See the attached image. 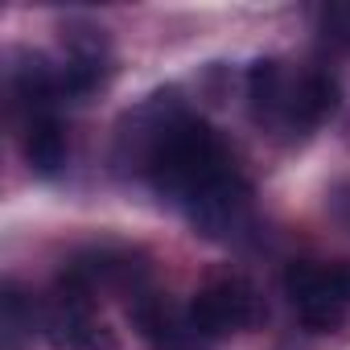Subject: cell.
Segmentation results:
<instances>
[{"mask_svg":"<svg viewBox=\"0 0 350 350\" xmlns=\"http://www.w3.org/2000/svg\"><path fill=\"white\" fill-rule=\"evenodd\" d=\"M42 338L50 350H120L116 329L99 317L95 293L66 272L42 305Z\"/></svg>","mask_w":350,"mask_h":350,"instance_id":"7a4b0ae2","label":"cell"},{"mask_svg":"<svg viewBox=\"0 0 350 350\" xmlns=\"http://www.w3.org/2000/svg\"><path fill=\"white\" fill-rule=\"evenodd\" d=\"M342 103V87L321 66H288L260 58L247 66V111L276 140H305Z\"/></svg>","mask_w":350,"mask_h":350,"instance_id":"6da1fadb","label":"cell"},{"mask_svg":"<svg viewBox=\"0 0 350 350\" xmlns=\"http://www.w3.org/2000/svg\"><path fill=\"white\" fill-rule=\"evenodd\" d=\"M190 317L198 321L202 338L215 346L231 334H243L264 321V297L243 272H219L190 297Z\"/></svg>","mask_w":350,"mask_h":350,"instance_id":"277c9868","label":"cell"},{"mask_svg":"<svg viewBox=\"0 0 350 350\" xmlns=\"http://www.w3.org/2000/svg\"><path fill=\"white\" fill-rule=\"evenodd\" d=\"M21 157L38 178H58L66 169L70 140H66V128H62L58 111H42V116L21 120Z\"/></svg>","mask_w":350,"mask_h":350,"instance_id":"52a82bcc","label":"cell"},{"mask_svg":"<svg viewBox=\"0 0 350 350\" xmlns=\"http://www.w3.org/2000/svg\"><path fill=\"white\" fill-rule=\"evenodd\" d=\"M329 211H334V219L350 231V186H338V190L329 194Z\"/></svg>","mask_w":350,"mask_h":350,"instance_id":"30bf717a","label":"cell"},{"mask_svg":"<svg viewBox=\"0 0 350 350\" xmlns=\"http://www.w3.org/2000/svg\"><path fill=\"white\" fill-rule=\"evenodd\" d=\"M321 33H325L334 46L350 50V5H329V9H321Z\"/></svg>","mask_w":350,"mask_h":350,"instance_id":"9c48e42d","label":"cell"},{"mask_svg":"<svg viewBox=\"0 0 350 350\" xmlns=\"http://www.w3.org/2000/svg\"><path fill=\"white\" fill-rule=\"evenodd\" d=\"M33 325H42V313L33 309V301H25L17 284H5V297H0V350H25V342L33 338Z\"/></svg>","mask_w":350,"mask_h":350,"instance_id":"ba28073f","label":"cell"},{"mask_svg":"<svg viewBox=\"0 0 350 350\" xmlns=\"http://www.w3.org/2000/svg\"><path fill=\"white\" fill-rule=\"evenodd\" d=\"M128 321L148 350H211L198 321L190 317V305H173L165 293H157L148 284L140 293H132Z\"/></svg>","mask_w":350,"mask_h":350,"instance_id":"5b68a950","label":"cell"},{"mask_svg":"<svg viewBox=\"0 0 350 350\" xmlns=\"http://www.w3.org/2000/svg\"><path fill=\"white\" fill-rule=\"evenodd\" d=\"M284 297L305 329L329 334L350 313V260H297L284 268Z\"/></svg>","mask_w":350,"mask_h":350,"instance_id":"3957f363","label":"cell"},{"mask_svg":"<svg viewBox=\"0 0 350 350\" xmlns=\"http://www.w3.org/2000/svg\"><path fill=\"white\" fill-rule=\"evenodd\" d=\"M62 46H66V58H62L58 70H62L66 95H91L111 70L107 33L91 21H66L62 25Z\"/></svg>","mask_w":350,"mask_h":350,"instance_id":"8992f818","label":"cell"}]
</instances>
